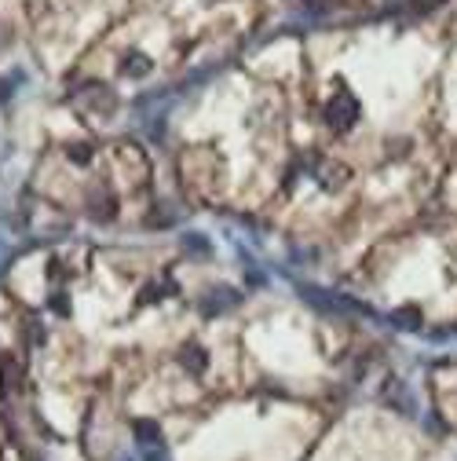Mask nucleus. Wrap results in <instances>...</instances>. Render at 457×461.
Segmentation results:
<instances>
[{
  "instance_id": "obj_1",
  "label": "nucleus",
  "mask_w": 457,
  "mask_h": 461,
  "mask_svg": "<svg viewBox=\"0 0 457 461\" xmlns=\"http://www.w3.org/2000/svg\"><path fill=\"white\" fill-rule=\"evenodd\" d=\"M300 297H304V304H311L318 315H325V319H333V315H344V311L373 315L366 304H358V300H351V297H337V293H330V290H318V285H300Z\"/></svg>"
},
{
  "instance_id": "obj_2",
  "label": "nucleus",
  "mask_w": 457,
  "mask_h": 461,
  "mask_svg": "<svg viewBox=\"0 0 457 461\" xmlns=\"http://www.w3.org/2000/svg\"><path fill=\"white\" fill-rule=\"evenodd\" d=\"M355 121H358V99L348 88H340L330 99V106H325V125H330L333 132H348Z\"/></svg>"
},
{
  "instance_id": "obj_3",
  "label": "nucleus",
  "mask_w": 457,
  "mask_h": 461,
  "mask_svg": "<svg viewBox=\"0 0 457 461\" xmlns=\"http://www.w3.org/2000/svg\"><path fill=\"white\" fill-rule=\"evenodd\" d=\"M241 304V293L231 290V285H212V290H205L198 297V311L205 315V319H220L223 311H231Z\"/></svg>"
},
{
  "instance_id": "obj_4",
  "label": "nucleus",
  "mask_w": 457,
  "mask_h": 461,
  "mask_svg": "<svg viewBox=\"0 0 457 461\" xmlns=\"http://www.w3.org/2000/svg\"><path fill=\"white\" fill-rule=\"evenodd\" d=\"M132 436H136V443H139V451H143V447H157V443H161L157 425H154V421H146V418L132 421Z\"/></svg>"
},
{
  "instance_id": "obj_5",
  "label": "nucleus",
  "mask_w": 457,
  "mask_h": 461,
  "mask_svg": "<svg viewBox=\"0 0 457 461\" xmlns=\"http://www.w3.org/2000/svg\"><path fill=\"white\" fill-rule=\"evenodd\" d=\"M179 362H183L190 374H202V370L209 367V355L202 352L198 344H183V352H179Z\"/></svg>"
},
{
  "instance_id": "obj_6",
  "label": "nucleus",
  "mask_w": 457,
  "mask_h": 461,
  "mask_svg": "<svg viewBox=\"0 0 457 461\" xmlns=\"http://www.w3.org/2000/svg\"><path fill=\"white\" fill-rule=\"evenodd\" d=\"M391 326H395V329H421V311H417V308H399V311H391Z\"/></svg>"
},
{
  "instance_id": "obj_7",
  "label": "nucleus",
  "mask_w": 457,
  "mask_h": 461,
  "mask_svg": "<svg viewBox=\"0 0 457 461\" xmlns=\"http://www.w3.org/2000/svg\"><path fill=\"white\" fill-rule=\"evenodd\" d=\"M125 73L128 77H146V73H150V59H143V55L139 59H128L125 62Z\"/></svg>"
},
{
  "instance_id": "obj_8",
  "label": "nucleus",
  "mask_w": 457,
  "mask_h": 461,
  "mask_svg": "<svg viewBox=\"0 0 457 461\" xmlns=\"http://www.w3.org/2000/svg\"><path fill=\"white\" fill-rule=\"evenodd\" d=\"M183 249H187V253H194V249H198L202 257H209V253H212V249H209V242H205L202 234H187V238H183Z\"/></svg>"
},
{
  "instance_id": "obj_9",
  "label": "nucleus",
  "mask_w": 457,
  "mask_h": 461,
  "mask_svg": "<svg viewBox=\"0 0 457 461\" xmlns=\"http://www.w3.org/2000/svg\"><path fill=\"white\" fill-rule=\"evenodd\" d=\"M66 154H70V162H80V165H85L88 157H92V147H88V143H77V147H70Z\"/></svg>"
},
{
  "instance_id": "obj_10",
  "label": "nucleus",
  "mask_w": 457,
  "mask_h": 461,
  "mask_svg": "<svg viewBox=\"0 0 457 461\" xmlns=\"http://www.w3.org/2000/svg\"><path fill=\"white\" fill-rule=\"evenodd\" d=\"M143 461H169V454L161 451V443H157V447H143Z\"/></svg>"
},
{
  "instance_id": "obj_11",
  "label": "nucleus",
  "mask_w": 457,
  "mask_h": 461,
  "mask_svg": "<svg viewBox=\"0 0 457 461\" xmlns=\"http://www.w3.org/2000/svg\"><path fill=\"white\" fill-rule=\"evenodd\" d=\"M121 461H132V458H121Z\"/></svg>"
}]
</instances>
